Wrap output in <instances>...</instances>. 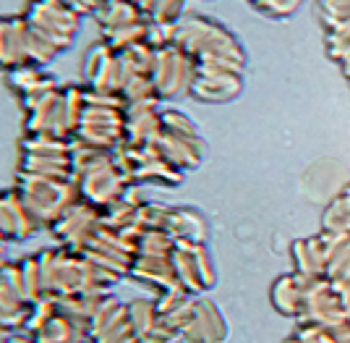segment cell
<instances>
[{"instance_id": "cell-6", "label": "cell", "mask_w": 350, "mask_h": 343, "mask_svg": "<svg viewBox=\"0 0 350 343\" xmlns=\"http://www.w3.org/2000/svg\"><path fill=\"white\" fill-rule=\"evenodd\" d=\"M345 312H348V317H350V298L345 301Z\"/></svg>"}, {"instance_id": "cell-3", "label": "cell", "mask_w": 350, "mask_h": 343, "mask_svg": "<svg viewBox=\"0 0 350 343\" xmlns=\"http://www.w3.org/2000/svg\"><path fill=\"white\" fill-rule=\"evenodd\" d=\"M288 343H342V338L332 328L314 325V322H298V328L288 338Z\"/></svg>"}, {"instance_id": "cell-5", "label": "cell", "mask_w": 350, "mask_h": 343, "mask_svg": "<svg viewBox=\"0 0 350 343\" xmlns=\"http://www.w3.org/2000/svg\"><path fill=\"white\" fill-rule=\"evenodd\" d=\"M295 3L298 0H259L256 8H262V11H267V14L272 16H282V14H291L293 8H295Z\"/></svg>"}, {"instance_id": "cell-4", "label": "cell", "mask_w": 350, "mask_h": 343, "mask_svg": "<svg viewBox=\"0 0 350 343\" xmlns=\"http://www.w3.org/2000/svg\"><path fill=\"white\" fill-rule=\"evenodd\" d=\"M183 11V0H157L154 8L149 11L154 21H162V24H175L178 16Z\"/></svg>"}, {"instance_id": "cell-1", "label": "cell", "mask_w": 350, "mask_h": 343, "mask_svg": "<svg viewBox=\"0 0 350 343\" xmlns=\"http://www.w3.org/2000/svg\"><path fill=\"white\" fill-rule=\"evenodd\" d=\"M241 92V74L222 68H196L191 94L204 103H228Z\"/></svg>"}, {"instance_id": "cell-2", "label": "cell", "mask_w": 350, "mask_h": 343, "mask_svg": "<svg viewBox=\"0 0 350 343\" xmlns=\"http://www.w3.org/2000/svg\"><path fill=\"white\" fill-rule=\"evenodd\" d=\"M301 296H304V275L295 272V270L288 272V275H280L275 285H272V304L285 317H298Z\"/></svg>"}]
</instances>
